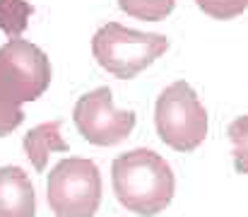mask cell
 <instances>
[{
    "label": "cell",
    "mask_w": 248,
    "mask_h": 217,
    "mask_svg": "<svg viewBox=\"0 0 248 217\" xmlns=\"http://www.w3.org/2000/svg\"><path fill=\"white\" fill-rule=\"evenodd\" d=\"M111 186L118 203L140 217L164 213L176 193V179L169 162L147 147L128 150L113 159Z\"/></svg>",
    "instance_id": "obj_1"
},
{
    "label": "cell",
    "mask_w": 248,
    "mask_h": 217,
    "mask_svg": "<svg viewBox=\"0 0 248 217\" xmlns=\"http://www.w3.org/2000/svg\"><path fill=\"white\" fill-rule=\"evenodd\" d=\"M169 51V39L157 32H140L121 22H106L92 39L94 61L121 80H133Z\"/></svg>",
    "instance_id": "obj_2"
},
{
    "label": "cell",
    "mask_w": 248,
    "mask_h": 217,
    "mask_svg": "<svg viewBox=\"0 0 248 217\" xmlns=\"http://www.w3.org/2000/svg\"><path fill=\"white\" fill-rule=\"evenodd\" d=\"M155 126L159 140L171 150L193 152L205 143L210 118L198 92L186 80H176L157 97Z\"/></svg>",
    "instance_id": "obj_3"
},
{
    "label": "cell",
    "mask_w": 248,
    "mask_h": 217,
    "mask_svg": "<svg viewBox=\"0 0 248 217\" xmlns=\"http://www.w3.org/2000/svg\"><path fill=\"white\" fill-rule=\"evenodd\" d=\"M101 191V171L87 157L61 159L46 179V200L56 217H94Z\"/></svg>",
    "instance_id": "obj_4"
},
{
    "label": "cell",
    "mask_w": 248,
    "mask_h": 217,
    "mask_svg": "<svg viewBox=\"0 0 248 217\" xmlns=\"http://www.w3.org/2000/svg\"><path fill=\"white\" fill-rule=\"evenodd\" d=\"M53 68L44 49L27 39H7L0 46V87L17 101L29 104L51 87Z\"/></svg>",
    "instance_id": "obj_5"
},
{
    "label": "cell",
    "mask_w": 248,
    "mask_h": 217,
    "mask_svg": "<svg viewBox=\"0 0 248 217\" xmlns=\"http://www.w3.org/2000/svg\"><path fill=\"white\" fill-rule=\"evenodd\" d=\"M73 123L87 143L96 147H113L130 138L135 131V111L116 109L111 89L96 87L75 101Z\"/></svg>",
    "instance_id": "obj_6"
},
{
    "label": "cell",
    "mask_w": 248,
    "mask_h": 217,
    "mask_svg": "<svg viewBox=\"0 0 248 217\" xmlns=\"http://www.w3.org/2000/svg\"><path fill=\"white\" fill-rule=\"evenodd\" d=\"M0 217H36L34 184L17 164L0 167Z\"/></svg>",
    "instance_id": "obj_7"
},
{
    "label": "cell",
    "mask_w": 248,
    "mask_h": 217,
    "mask_svg": "<svg viewBox=\"0 0 248 217\" xmlns=\"http://www.w3.org/2000/svg\"><path fill=\"white\" fill-rule=\"evenodd\" d=\"M61 128H63V121H48V123H39L31 131H27L22 147H24V154L34 164L36 171L46 169L51 152H68L70 150V145L61 135Z\"/></svg>",
    "instance_id": "obj_8"
},
{
    "label": "cell",
    "mask_w": 248,
    "mask_h": 217,
    "mask_svg": "<svg viewBox=\"0 0 248 217\" xmlns=\"http://www.w3.org/2000/svg\"><path fill=\"white\" fill-rule=\"evenodd\" d=\"M34 15V5L27 0H0V29L7 39H19L29 19Z\"/></svg>",
    "instance_id": "obj_9"
},
{
    "label": "cell",
    "mask_w": 248,
    "mask_h": 217,
    "mask_svg": "<svg viewBox=\"0 0 248 217\" xmlns=\"http://www.w3.org/2000/svg\"><path fill=\"white\" fill-rule=\"evenodd\" d=\"M118 7H121V12H125L133 19L162 22L173 12L176 0H118Z\"/></svg>",
    "instance_id": "obj_10"
},
{
    "label": "cell",
    "mask_w": 248,
    "mask_h": 217,
    "mask_svg": "<svg viewBox=\"0 0 248 217\" xmlns=\"http://www.w3.org/2000/svg\"><path fill=\"white\" fill-rule=\"evenodd\" d=\"M227 135L232 140V157H234V169L236 174L248 176V114L239 116L229 123Z\"/></svg>",
    "instance_id": "obj_11"
},
{
    "label": "cell",
    "mask_w": 248,
    "mask_h": 217,
    "mask_svg": "<svg viewBox=\"0 0 248 217\" xmlns=\"http://www.w3.org/2000/svg\"><path fill=\"white\" fill-rule=\"evenodd\" d=\"M195 5L212 19H234L248 10V0H195Z\"/></svg>",
    "instance_id": "obj_12"
},
{
    "label": "cell",
    "mask_w": 248,
    "mask_h": 217,
    "mask_svg": "<svg viewBox=\"0 0 248 217\" xmlns=\"http://www.w3.org/2000/svg\"><path fill=\"white\" fill-rule=\"evenodd\" d=\"M24 121V111L22 104H17L2 87H0V138L10 135L12 131H17Z\"/></svg>",
    "instance_id": "obj_13"
}]
</instances>
